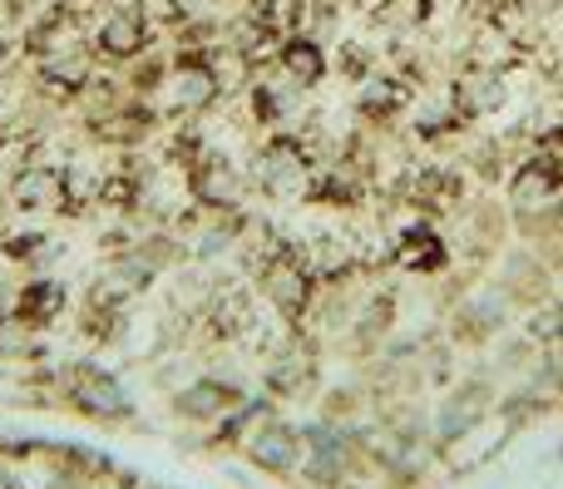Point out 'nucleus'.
I'll list each match as a JSON object with an SVG mask.
<instances>
[{"instance_id": "1a4fd4ad", "label": "nucleus", "mask_w": 563, "mask_h": 489, "mask_svg": "<svg viewBox=\"0 0 563 489\" xmlns=\"http://www.w3.org/2000/svg\"><path fill=\"white\" fill-rule=\"evenodd\" d=\"M238 405H243V396H238L233 386H223V381H198L194 391L178 396V411H184V415H198V421H213V415L238 411Z\"/></svg>"}, {"instance_id": "f8f14e48", "label": "nucleus", "mask_w": 563, "mask_h": 489, "mask_svg": "<svg viewBox=\"0 0 563 489\" xmlns=\"http://www.w3.org/2000/svg\"><path fill=\"white\" fill-rule=\"evenodd\" d=\"M400 99H406V89L376 79V85H366V95H361V109H366V114H376V109H396Z\"/></svg>"}, {"instance_id": "f03ea898", "label": "nucleus", "mask_w": 563, "mask_h": 489, "mask_svg": "<svg viewBox=\"0 0 563 489\" xmlns=\"http://www.w3.org/2000/svg\"><path fill=\"white\" fill-rule=\"evenodd\" d=\"M148 40H154V35H148V20H144V10H134V5L109 10L104 25L95 30V49L104 59H134V55H144Z\"/></svg>"}, {"instance_id": "7ed1b4c3", "label": "nucleus", "mask_w": 563, "mask_h": 489, "mask_svg": "<svg viewBox=\"0 0 563 489\" xmlns=\"http://www.w3.org/2000/svg\"><path fill=\"white\" fill-rule=\"evenodd\" d=\"M65 193H69V174L45 168V164H25L10 178V198L20 208H59V203H69Z\"/></svg>"}, {"instance_id": "9d476101", "label": "nucleus", "mask_w": 563, "mask_h": 489, "mask_svg": "<svg viewBox=\"0 0 563 489\" xmlns=\"http://www.w3.org/2000/svg\"><path fill=\"white\" fill-rule=\"evenodd\" d=\"M59 307H65V287L59 282H30L25 292L15 297V316L30 326H45L59 316Z\"/></svg>"}, {"instance_id": "9b49d317", "label": "nucleus", "mask_w": 563, "mask_h": 489, "mask_svg": "<svg viewBox=\"0 0 563 489\" xmlns=\"http://www.w3.org/2000/svg\"><path fill=\"white\" fill-rule=\"evenodd\" d=\"M396 257L406 267H416V273H435V267L445 263V243H440L430 227H410V233H400Z\"/></svg>"}, {"instance_id": "423d86ee", "label": "nucleus", "mask_w": 563, "mask_h": 489, "mask_svg": "<svg viewBox=\"0 0 563 489\" xmlns=\"http://www.w3.org/2000/svg\"><path fill=\"white\" fill-rule=\"evenodd\" d=\"M559 188H563V174H559L554 158H544V154L529 158V164H519V174L509 178V193H515V203H525V208L554 203Z\"/></svg>"}, {"instance_id": "39448f33", "label": "nucleus", "mask_w": 563, "mask_h": 489, "mask_svg": "<svg viewBox=\"0 0 563 489\" xmlns=\"http://www.w3.org/2000/svg\"><path fill=\"white\" fill-rule=\"evenodd\" d=\"M263 287H267V297L277 302V312L297 316L301 307H307V297H311V273L301 263H291V253H282V257H273V263L263 267Z\"/></svg>"}, {"instance_id": "20e7f679", "label": "nucleus", "mask_w": 563, "mask_h": 489, "mask_svg": "<svg viewBox=\"0 0 563 489\" xmlns=\"http://www.w3.org/2000/svg\"><path fill=\"white\" fill-rule=\"evenodd\" d=\"M247 460L257 465V470H273V475H287L297 470L301 460V435L287 431V425H263L257 435H247Z\"/></svg>"}, {"instance_id": "f257e3e1", "label": "nucleus", "mask_w": 563, "mask_h": 489, "mask_svg": "<svg viewBox=\"0 0 563 489\" xmlns=\"http://www.w3.org/2000/svg\"><path fill=\"white\" fill-rule=\"evenodd\" d=\"M69 396H75V405L85 415H95V421H124L129 415V396L119 391V381L109 371H99V366H75Z\"/></svg>"}, {"instance_id": "0eeeda50", "label": "nucleus", "mask_w": 563, "mask_h": 489, "mask_svg": "<svg viewBox=\"0 0 563 489\" xmlns=\"http://www.w3.org/2000/svg\"><path fill=\"white\" fill-rule=\"evenodd\" d=\"M194 193L203 198V203H213V208H228V203H238V193H243V184H238V174L228 168V158H198L194 164Z\"/></svg>"}, {"instance_id": "6e6552de", "label": "nucleus", "mask_w": 563, "mask_h": 489, "mask_svg": "<svg viewBox=\"0 0 563 489\" xmlns=\"http://www.w3.org/2000/svg\"><path fill=\"white\" fill-rule=\"evenodd\" d=\"M277 59L297 85H317V79L327 75V55H321V45L311 35H287L277 49Z\"/></svg>"}]
</instances>
